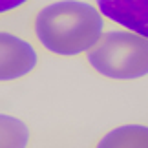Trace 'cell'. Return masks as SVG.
Segmentation results:
<instances>
[{
  "instance_id": "1",
  "label": "cell",
  "mask_w": 148,
  "mask_h": 148,
  "mask_svg": "<svg viewBox=\"0 0 148 148\" xmlns=\"http://www.w3.org/2000/svg\"><path fill=\"white\" fill-rule=\"evenodd\" d=\"M104 33L97 5L82 0H57L33 16V35L42 49L57 57H79L92 49Z\"/></svg>"
},
{
  "instance_id": "2",
  "label": "cell",
  "mask_w": 148,
  "mask_h": 148,
  "mask_svg": "<svg viewBox=\"0 0 148 148\" xmlns=\"http://www.w3.org/2000/svg\"><path fill=\"white\" fill-rule=\"evenodd\" d=\"M90 68L112 81H135L148 75V38L128 29L104 31L86 53Z\"/></svg>"
},
{
  "instance_id": "3",
  "label": "cell",
  "mask_w": 148,
  "mask_h": 148,
  "mask_svg": "<svg viewBox=\"0 0 148 148\" xmlns=\"http://www.w3.org/2000/svg\"><path fill=\"white\" fill-rule=\"evenodd\" d=\"M38 66V51L18 33L0 29V82L27 77Z\"/></svg>"
},
{
  "instance_id": "4",
  "label": "cell",
  "mask_w": 148,
  "mask_h": 148,
  "mask_svg": "<svg viewBox=\"0 0 148 148\" xmlns=\"http://www.w3.org/2000/svg\"><path fill=\"white\" fill-rule=\"evenodd\" d=\"M104 18L148 38V0H95Z\"/></svg>"
},
{
  "instance_id": "5",
  "label": "cell",
  "mask_w": 148,
  "mask_h": 148,
  "mask_svg": "<svg viewBox=\"0 0 148 148\" xmlns=\"http://www.w3.org/2000/svg\"><path fill=\"white\" fill-rule=\"evenodd\" d=\"M95 148H148V126L121 124L97 141Z\"/></svg>"
},
{
  "instance_id": "6",
  "label": "cell",
  "mask_w": 148,
  "mask_h": 148,
  "mask_svg": "<svg viewBox=\"0 0 148 148\" xmlns=\"http://www.w3.org/2000/svg\"><path fill=\"white\" fill-rule=\"evenodd\" d=\"M29 143V126L15 115L0 113V148H27Z\"/></svg>"
},
{
  "instance_id": "7",
  "label": "cell",
  "mask_w": 148,
  "mask_h": 148,
  "mask_svg": "<svg viewBox=\"0 0 148 148\" xmlns=\"http://www.w3.org/2000/svg\"><path fill=\"white\" fill-rule=\"evenodd\" d=\"M31 0H0V16L15 13V11L22 9L26 4H29Z\"/></svg>"
}]
</instances>
